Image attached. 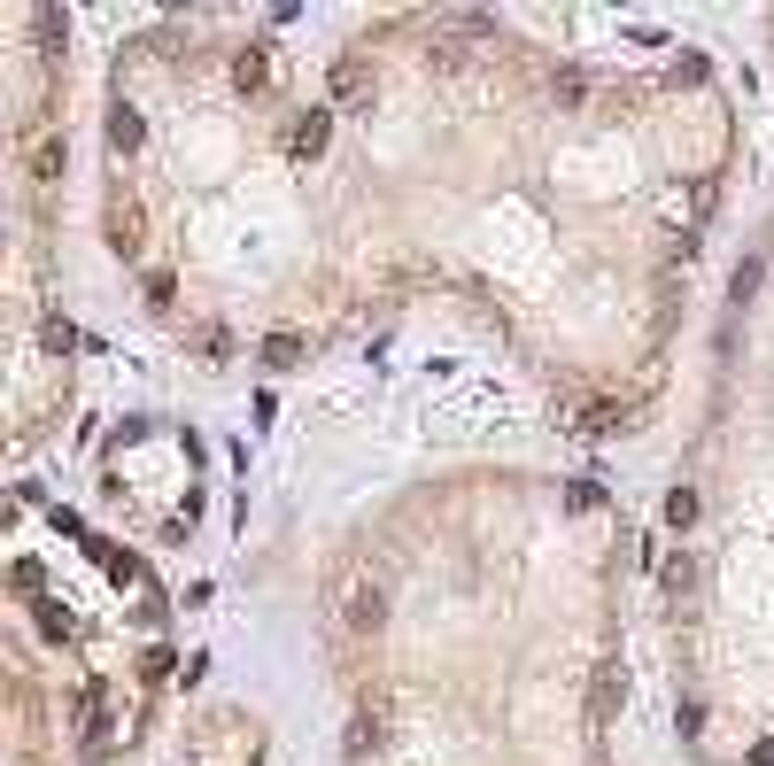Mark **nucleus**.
<instances>
[{"label": "nucleus", "mask_w": 774, "mask_h": 766, "mask_svg": "<svg viewBox=\"0 0 774 766\" xmlns=\"http://www.w3.org/2000/svg\"><path fill=\"white\" fill-rule=\"evenodd\" d=\"M689 581H697V565H689V558H666V589L682 596V589H689Z\"/></svg>", "instance_id": "4"}, {"label": "nucleus", "mask_w": 774, "mask_h": 766, "mask_svg": "<svg viewBox=\"0 0 774 766\" xmlns=\"http://www.w3.org/2000/svg\"><path fill=\"white\" fill-rule=\"evenodd\" d=\"M341 619H349V627H380V619H387L380 581H357V589H349V604H341Z\"/></svg>", "instance_id": "1"}, {"label": "nucleus", "mask_w": 774, "mask_h": 766, "mask_svg": "<svg viewBox=\"0 0 774 766\" xmlns=\"http://www.w3.org/2000/svg\"><path fill=\"white\" fill-rule=\"evenodd\" d=\"M109 132H117V148H140V117H132V109H117V124H109Z\"/></svg>", "instance_id": "3"}, {"label": "nucleus", "mask_w": 774, "mask_h": 766, "mask_svg": "<svg viewBox=\"0 0 774 766\" xmlns=\"http://www.w3.org/2000/svg\"><path fill=\"white\" fill-rule=\"evenodd\" d=\"M550 86L566 93V101H581V93H589V70H558V78H550Z\"/></svg>", "instance_id": "2"}]
</instances>
